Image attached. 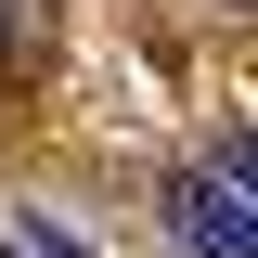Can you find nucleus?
<instances>
[{
	"label": "nucleus",
	"mask_w": 258,
	"mask_h": 258,
	"mask_svg": "<svg viewBox=\"0 0 258 258\" xmlns=\"http://www.w3.org/2000/svg\"><path fill=\"white\" fill-rule=\"evenodd\" d=\"M0 258H13V245H0Z\"/></svg>",
	"instance_id": "obj_6"
},
{
	"label": "nucleus",
	"mask_w": 258,
	"mask_h": 258,
	"mask_svg": "<svg viewBox=\"0 0 258 258\" xmlns=\"http://www.w3.org/2000/svg\"><path fill=\"white\" fill-rule=\"evenodd\" d=\"M232 13H258V0H232Z\"/></svg>",
	"instance_id": "obj_5"
},
{
	"label": "nucleus",
	"mask_w": 258,
	"mask_h": 258,
	"mask_svg": "<svg viewBox=\"0 0 258 258\" xmlns=\"http://www.w3.org/2000/svg\"><path fill=\"white\" fill-rule=\"evenodd\" d=\"M13 26H26V0H0V39H13Z\"/></svg>",
	"instance_id": "obj_4"
},
{
	"label": "nucleus",
	"mask_w": 258,
	"mask_h": 258,
	"mask_svg": "<svg viewBox=\"0 0 258 258\" xmlns=\"http://www.w3.org/2000/svg\"><path fill=\"white\" fill-rule=\"evenodd\" d=\"M168 232H181V258H258V207L220 168H181L168 181Z\"/></svg>",
	"instance_id": "obj_1"
},
{
	"label": "nucleus",
	"mask_w": 258,
	"mask_h": 258,
	"mask_svg": "<svg viewBox=\"0 0 258 258\" xmlns=\"http://www.w3.org/2000/svg\"><path fill=\"white\" fill-rule=\"evenodd\" d=\"M0 245H13V258H91L64 220H39V207H26V220H0Z\"/></svg>",
	"instance_id": "obj_2"
},
{
	"label": "nucleus",
	"mask_w": 258,
	"mask_h": 258,
	"mask_svg": "<svg viewBox=\"0 0 258 258\" xmlns=\"http://www.w3.org/2000/svg\"><path fill=\"white\" fill-rule=\"evenodd\" d=\"M207 168H220V181L258 207V129H220V142H207Z\"/></svg>",
	"instance_id": "obj_3"
}]
</instances>
